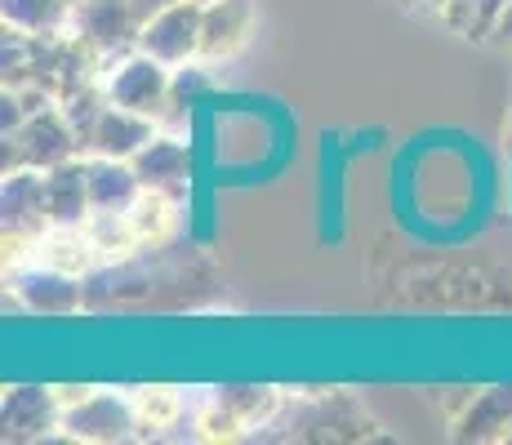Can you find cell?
Instances as JSON below:
<instances>
[{
  "label": "cell",
  "mask_w": 512,
  "mask_h": 445,
  "mask_svg": "<svg viewBox=\"0 0 512 445\" xmlns=\"http://www.w3.org/2000/svg\"><path fill=\"white\" fill-rule=\"evenodd\" d=\"M281 392L259 388V383H232V388H210L196 414V437L205 441H241L259 432L277 414Z\"/></svg>",
  "instance_id": "6da1fadb"
},
{
  "label": "cell",
  "mask_w": 512,
  "mask_h": 445,
  "mask_svg": "<svg viewBox=\"0 0 512 445\" xmlns=\"http://www.w3.org/2000/svg\"><path fill=\"white\" fill-rule=\"evenodd\" d=\"M174 67H165L161 58L143 54V49H130L116 63L103 67V89L116 107H130V112H143L152 121H170L174 116Z\"/></svg>",
  "instance_id": "7a4b0ae2"
},
{
  "label": "cell",
  "mask_w": 512,
  "mask_h": 445,
  "mask_svg": "<svg viewBox=\"0 0 512 445\" xmlns=\"http://www.w3.org/2000/svg\"><path fill=\"white\" fill-rule=\"evenodd\" d=\"M0 227H5V267L23 263L27 250L49 232L45 170H5L0 183Z\"/></svg>",
  "instance_id": "3957f363"
},
{
  "label": "cell",
  "mask_w": 512,
  "mask_h": 445,
  "mask_svg": "<svg viewBox=\"0 0 512 445\" xmlns=\"http://www.w3.org/2000/svg\"><path fill=\"white\" fill-rule=\"evenodd\" d=\"M0 143H5V170H54L81 156V138L58 103L32 112L14 134H0Z\"/></svg>",
  "instance_id": "277c9868"
},
{
  "label": "cell",
  "mask_w": 512,
  "mask_h": 445,
  "mask_svg": "<svg viewBox=\"0 0 512 445\" xmlns=\"http://www.w3.org/2000/svg\"><path fill=\"white\" fill-rule=\"evenodd\" d=\"M147 18L134 0H85L72 14V32L94 49L103 63H116L121 54L139 49V32Z\"/></svg>",
  "instance_id": "5b68a950"
},
{
  "label": "cell",
  "mask_w": 512,
  "mask_h": 445,
  "mask_svg": "<svg viewBox=\"0 0 512 445\" xmlns=\"http://www.w3.org/2000/svg\"><path fill=\"white\" fill-rule=\"evenodd\" d=\"M58 437L67 441H90V445H112V441H134L139 437V414L130 397H116L112 388H94L85 401L67 405Z\"/></svg>",
  "instance_id": "8992f818"
},
{
  "label": "cell",
  "mask_w": 512,
  "mask_h": 445,
  "mask_svg": "<svg viewBox=\"0 0 512 445\" xmlns=\"http://www.w3.org/2000/svg\"><path fill=\"white\" fill-rule=\"evenodd\" d=\"M9 290H14L18 308L41 312V316H76L85 308V285L76 272L49 263H18L9 267Z\"/></svg>",
  "instance_id": "52a82bcc"
},
{
  "label": "cell",
  "mask_w": 512,
  "mask_h": 445,
  "mask_svg": "<svg viewBox=\"0 0 512 445\" xmlns=\"http://www.w3.org/2000/svg\"><path fill=\"white\" fill-rule=\"evenodd\" d=\"M139 49L161 58L165 67H183L201 58V0H179V5L156 9L139 32Z\"/></svg>",
  "instance_id": "ba28073f"
},
{
  "label": "cell",
  "mask_w": 512,
  "mask_h": 445,
  "mask_svg": "<svg viewBox=\"0 0 512 445\" xmlns=\"http://www.w3.org/2000/svg\"><path fill=\"white\" fill-rule=\"evenodd\" d=\"M0 428L5 441H41L63 428V401L54 388H36V383H14L5 388L0 401Z\"/></svg>",
  "instance_id": "9c48e42d"
},
{
  "label": "cell",
  "mask_w": 512,
  "mask_h": 445,
  "mask_svg": "<svg viewBox=\"0 0 512 445\" xmlns=\"http://www.w3.org/2000/svg\"><path fill=\"white\" fill-rule=\"evenodd\" d=\"M130 165H134V174H139V183L147 192H161L179 205L187 201V187H192V152H187L183 138L156 130V138Z\"/></svg>",
  "instance_id": "30bf717a"
},
{
  "label": "cell",
  "mask_w": 512,
  "mask_h": 445,
  "mask_svg": "<svg viewBox=\"0 0 512 445\" xmlns=\"http://www.w3.org/2000/svg\"><path fill=\"white\" fill-rule=\"evenodd\" d=\"M250 32H254V0H201V58L205 63L241 54Z\"/></svg>",
  "instance_id": "8fae6325"
},
{
  "label": "cell",
  "mask_w": 512,
  "mask_h": 445,
  "mask_svg": "<svg viewBox=\"0 0 512 445\" xmlns=\"http://www.w3.org/2000/svg\"><path fill=\"white\" fill-rule=\"evenodd\" d=\"M156 125L161 121H152V116L107 103V112L98 116V125H94L90 152L85 156H116V161H134V156H139L143 147L156 138Z\"/></svg>",
  "instance_id": "7c38bea8"
},
{
  "label": "cell",
  "mask_w": 512,
  "mask_h": 445,
  "mask_svg": "<svg viewBox=\"0 0 512 445\" xmlns=\"http://www.w3.org/2000/svg\"><path fill=\"white\" fill-rule=\"evenodd\" d=\"M45 205L54 227H81L94 214L90 205V178H85V156L45 170Z\"/></svg>",
  "instance_id": "4fadbf2b"
},
{
  "label": "cell",
  "mask_w": 512,
  "mask_h": 445,
  "mask_svg": "<svg viewBox=\"0 0 512 445\" xmlns=\"http://www.w3.org/2000/svg\"><path fill=\"white\" fill-rule=\"evenodd\" d=\"M85 178H90L94 214H130V205L143 196L134 165L116 161V156H85Z\"/></svg>",
  "instance_id": "5bb4252c"
},
{
  "label": "cell",
  "mask_w": 512,
  "mask_h": 445,
  "mask_svg": "<svg viewBox=\"0 0 512 445\" xmlns=\"http://www.w3.org/2000/svg\"><path fill=\"white\" fill-rule=\"evenodd\" d=\"M23 263H49V267H63V272H76V276L94 272V267H107V259L94 245V236L85 232V223L81 227H49L41 241L27 250Z\"/></svg>",
  "instance_id": "9a60e30c"
},
{
  "label": "cell",
  "mask_w": 512,
  "mask_h": 445,
  "mask_svg": "<svg viewBox=\"0 0 512 445\" xmlns=\"http://www.w3.org/2000/svg\"><path fill=\"white\" fill-rule=\"evenodd\" d=\"M459 441H508L512 437V388H486L455 419Z\"/></svg>",
  "instance_id": "2e32d148"
},
{
  "label": "cell",
  "mask_w": 512,
  "mask_h": 445,
  "mask_svg": "<svg viewBox=\"0 0 512 445\" xmlns=\"http://www.w3.org/2000/svg\"><path fill=\"white\" fill-rule=\"evenodd\" d=\"M72 0H0V23L27 36H63L72 32Z\"/></svg>",
  "instance_id": "e0dca14e"
},
{
  "label": "cell",
  "mask_w": 512,
  "mask_h": 445,
  "mask_svg": "<svg viewBox=\"0 0 512 445\" xmlns=\"http://www.w3.org/2000/svg\"><path fill=\"white\" fill-rule=\"evenodd\" d=\"M134 414H139V437H161L165 428L183 419V388H130Z\"/></svg>",
  "instance_id": "ac0fdd59"
},
{
  "label": "cell",
  "mask_w": 512,
  "mask_h": 445,
  "mask_svg": "<svg viewBox=\"0 0 512 445\" xmlns=\"http://www.w3.org/2000/svg\"><path fill=\"white\" fill-rule=\"evenodd\" d=\"M174 219H179V201H170V196H161V192H147V187L139 201L130 205V227L143 250L147 245H161L165 236L174 232Z\"/></svg>",
  "instance_id": "d6986e66"
},
{
  "label": "cell",
  "mask_w": 512,
  "mask_h": 445,
  "mask_svg": "<svg viewBox=\"0 0 512 445\" xmlns=\"http://www.w3.org/2000/svg\"><path fill=\"white\" fill-rule=\"evenodd\" d=\"M504 5L508 0H455L450 14H446V23L455 27L459 36H468V41H490V32H495Z\"/></svg>",
  "instance_id": "ffe728a7"
},
{
  "label": "cell",
  "mask_w": 512,
  "mask_h": 445,
  "mask_svg": "<svg viewBox=\"0 0 512 445\" xmlns=\"http://www.w3.org/2000/svg\"><path fill=\"white\" fill-rule=\"evenodd\" d=\"M201 63H205V58H201ZM201 63H196V58H192V63L174 67V85H170V94H174V116H179L183 107H196V103H201V98L214 89L210 72H205Z\"/></svg>",
  "instance_id": "44dd1931"
},
{
  "label": "cell",
  "mask_w": 512,
  "mask_h": 445,
  "mask_svg": "<svg viewBox=\"0 0 512 445\" xmlns=\"http://www.w3.org/2000/svg\"><path fill=\"white\" fill-rule=\"evenodd\" d=\"M490 41H495L499 49H512V0L504 5V14H499V23H495V32H490Z\"/></svg>",
  "instance_id": "7402d4cb"
},
{
  "label": "cell",
  "mask_w": 512,
  "mask_h": 445,
  "mask_svg": "<svg viewBox=\"0 0 512 445\" xmlns=\"http://www.w3.org/2000/svg\"><path fill=\"white\" fill-rule=\"evenodd\" d=\"M134 5H139V14H143V18H152L156 9H165V5H179V0H134Z\"/></svg>",
  "instance_id": "603a6c76"
},
{
  "label": "cell",
  "mask_w": 512,
  "mask_h": 445,
  "mask_svg": "<svg viewBox=\"0 0 512 445\" xmlns=\"http://www.w3.org/2000/svg\"><path fill=\"white\" fill-rule=\"evenodd\" d=\"M410 5H423V9H432V14H441V18H446L455 0H410Z\"/></svg>",
  "instance_id": "cb8c5ba5"
},
{
  "label": "cell",
  "mask_w": 512,
  "mask_h": 445,
  "mask_svg": "<svg viewBox=\"0 0 512 445\" xmlns=\"http://www.w3.org/2000/svg\"><path fill=\"white\" fill-rule=\"evenodd\" d=\"M72 5H85V0H72Z\"/></svg>",
  "instance_id": "d4e9b609"
}]
</instances>
